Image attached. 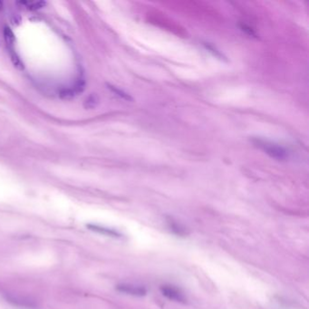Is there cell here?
I'll use <instances>...</instances> for the list:
<instances>
[{"label": "cell", "mask_w": 309, "mask_h": 309, "mask_svg": "<svg viewBox=\"0 0 309 309\" xmlns=\"http://www.w3.org/2000/svg\"><path fill=\"white\" fill-rule=\"evenodd\" d=\"M254 144L263 150L270 157L274 158L278 161H284L288 158V152L281 146L274 144L264 140L255 139L253 141Z\"/></svg>", "instance_id": "obj_1"}, {"label": "cell", "mask_w": 309, "mask_h": 309, "mask_svg": "<svg viewBox=\"0 0 309 309\" xmlns=\"http://www.w3.org/2000/svg\"><path fill=\"white\" fill-rule=\"evenodd\" d=\"M161 292L164 297H167L168 299L172 301L183 304L187 302V299L184 297L183 292H181L178 288L172 286H163L161 288Z\"/></svg>", "instance_id": "obj_2"}, {"label": "cell", "mask_w": 309, "mask_h": 309, "mask_svg": "<svg viewBox=\"0 0 309 309\" xmlns=\"http://www.w3.org/2000/svg\"><path fill=\"white\" fill-rule=\"evenodd\" d=\"M116 289L122 293H125V294L131 295V296H135V297H144L147 294V289L145 288L133 286V285H118V286H116Z\"/></svg>", "instance_id": "obj_3"}, {"label": "cell", "mask_w": 309, "mask_h": 309, "mask_svg": "<svg viewBox=\"0 0 309 309\" xmlns=\"http://www.w3.org/2000/svg\"><path fill=\"white\" fill-rule=\"evenodd\" d=\"M87 227L89 229L95 231L97 233L103 234V235L109 236V237H114V238L122 237V234L119 233L118 231H116L115 229H113V228H108V227H101L98 225H92V224L87 225Z\"/></svg>", "instance_id": "obj_4"}, {"label": "cell", "mask_w": 309, "mask_h": 309, "mask_svg": "<svg viewBox=\"0 0 309 309\" xmlns=\"http://www.w3.org/2000/svg\"><path fill=\"white\" fill-rule=\"evenodd\" d=\"M168 223H169V227H170V230H171L173 233L176 234L178 236H185V235H187L185 227L181 226V225H179L178 223L174 222L172 220L168 221Z\"/></svg>", "instance_id": "obj_5"}, {"label": "cell", "mask_w": 309, "mask_h": 309, "mask_svg": "<svg viewBox=\"0 0 309 309\" xmlns=\"http://www.w3.org/2000/svg\"><path fill=\"white\" fill-rule=\"evenodd\" d=\"M19 4H22L26 8L31 9V10L41 8V7H43L45 5V3L43 2V1H39V2H25V1H22V2H19Z\"/></svg>", "instance_id": "obj_6"}, {"label": "cell", "mask_w": 309, "mask_h": 309, "mask_svg": "<svg viewBox=\"0 0 309 309\" xmlns=\"http://www.w3.org/2000/svg\"><path fill=\"white\" fill-rule=\"evenodd\" d=\"M4 36H5V39H6L7 45L13 46L14 42H15V37H14L13 32L9 28L6 27L5 30H4Z\"/></svg>", "instance_id": "obj_7"}, {"label": "cell", "mask_w": 309, "mask_h": 309, "mask_svg": "<svg viewBox=\"0 0 309 309\" xmlns=\"http://www.w3.org/2000/svg\"><path fill=\"white\" fill-rule=\"evenodd\" d=\"M109 88L111 89L113 92H114L115 94H117V95L121 96V97H123V98H124V99H126V100H131V97H130L129 95H126L125 93H124L123 91H120V90L115 88L114 86H109Z\"/></svg>", "instance_id": "obj_8"}, {"label": "cell", "mask_w": 309, "mask_h": 309, "mask_svg": "<svg viewBox=\"0 0 309 309\" xmlns=\"http://www.w3.org/2000/svg\"><path fill=\"white\" fill-rule=\"evenodd\" d=\"M2 7H3V3L0 1V10L2 9Z\"/></svg>", "instance_id": "obj_9"}]
</instances>
